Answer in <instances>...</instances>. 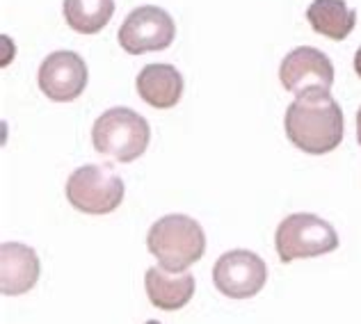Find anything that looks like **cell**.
<instances>
[{
    "instance_id": "obj_12",
    "label": "cell",
    "mask_w": 361,
    "mask_h": 324,
    "mask_svg": "<svg viewBox=\"0 0 361 324\" xmlns=\"http://www.w3.org/2000/svg\"><path fill=\"white\" fill-rule=\"evenodd\" d=\"M149 301L160 311H178L192 299L195 276L190 272H169L165 268H149L145 274Z\"/></svg>"
},
{
    "instance_id": "obj_3",
    "label": "cell",
    "mask_w": 361,
    "mask_h": 324,
    "mask_svg": "<svg viewBox=\"0 0 361 324\" xmlns=\"http://www.w3.org/2000/svg\"><path fill=\"white\" fill-rule=\"evenodd\" d=\"M151 139L149 121L130 108H110L94 121L92 144L101 156L115 162H133L147 151Z\"/></svg>"
},
{
    "instance_id": "obj_6",
    "label": "cell",
    "mask_w": 361,
    "mask_h": 324,
    "mask_svg": "<svg viewBox=\"0 0 361 324\" xmlns=\"http://www.w3.org/2000/svg\"><path fill=\"white\" fill-rule=\"evenodd\" d=\"M176 37L174 18L169 16L163 7L142 5L135 7L121 23L117 39L119 46L130 55L165 51L172 46Z\"/></svg>"
},
{
    "instance_id": "obj_9",
    "label": "cell",
    "mask_w": 361,
    "mask_h": 324,
    "mask_svg": "<svg viewBox=\"0 0 361 324\" xmlns=\"http://www.w3.org/2000/svg\"><path fill=\"white\" fill-rule=\"evenodd\" d=\"M279 80L283 87L298 96L311 89H331L334 64L325 53L313 46H298L281 60Z\"/></svg>"
},
{
    "instance_id": "obj_17",
    "label": "cell",
    "mask_w": 361,
    "mask_h": 324,
    "mask_svg": "<svg viewBox=\"0 0 361 324\" xmlns=\"http://www.w3.org/2000/svg\"><path fill=\"white\" fill-rule=\"evenodd\" d=\"M147 324H163V322H158V320H149Z\"/></svg>"
},
{
    "instance_id": "obj_10",
    "label": "cell",
    "mask_w": 361,
    "mask_h": 324,
    "mask_svg": "<svg viewBox=\"0 0 361 324\" xmlns=\"http://www.w3.org/2000/svg\"><path fill=\"white\" fill-rule=\"evenodd\" d=\"M39 256L23 242H3L0 247V290L7 297H18L32 290L39 281Z\"/></svg>"
},
{
    "instance_id": "obj_16",
    "label": "cell",
    "mask_w": 361,
    "mask_h": 324,
    "mask_svg": "<svg viewBox=\"0 0 361 324\" xmlns=\"http://www.w3.org/2000/svg\"><path fill=\"white\" fill-rule=\"evenodd\" d=\"M357 139H359V147H361V108L357 112Z\"/></svg>"
},
{
    "instance_id": "obj_11",
    "label": "cell",
    "mask_w": 361,
    "mask_h": 324,
    "mask_svg": "<svg viewBox=\"0 0 361 324\" xmlns=\"http://www.w3.org/2000/svg\"><path fill=\"white\" fill-rule=\"evenodd\" d=\"M135 87L147 106L167 110L174 108L183 96V75L172 64H147L137 73Z\"/></svg>"
},
{
    "instance_id": "obj_13",
    "label": "cell",
    "mask_w": 361,
    "mask_h": 324,
    "mask_svg": "<svg viewBox=\"0 0 361 324\" xmlns=\"http://www.w3.org/2000/svg\"><path fill=\"white\" fill-rule=\"evenodd\" d=\"M307 18L318 35L334 42H343L357 25V12L345 5V0H313L307 9Z\"/></svg>"
},
{
    "instance_id": "obj_1",
    "label": "cell",
    "mask_w": 361,
    "mask_h": 324,
    "mask_svg": "<svg viewBox=\"0 0 361 324\" xmlns=\"http://www.w3.org/2000/svg\"><path fill=\"white\" fill-rule=\"evenodd\" d=\"M286 137L304 154L322 156L343 139V112L329 89L304 92L288 106L283 117Z\"/></svg>"
},
{
    "instance_id": "obj_15",
    "label": "cell",
    "mask_w": 361,
    "mask_h": 324,
    "mask_svg": "<svg viewBox=\"0 0 361 324\" xmlns=\"http://www.w3.org/2000/svg\"><path fill=\"white\" fill-rule=\"evenodd\" d=\"M355 71H357V75L361 78V49L355 53Z\"/></svg>"
},
{
    "instance_id": "obj_5",
    "label": "cell",
    "mask_w": 361,
    "mask_h": 324,
    "mask_svg": "<svg viewBox=\"0 0 361 324\" xmlns=\"http://www.w3.org/2000/svg\"><path fill=\"white\" fill-rule=\"evenodd\" d=\"M123 180L108 165L78 167L66 180V199L85 215H108L123 201Z\"/></svg>"
},
{
    "instance_id": "obj_8",
    "label": "cell",
    "mask_w": 361,
    "mask_h": 324,
    "mask_svg": "<svg viewBox=\"0 0 361 324\" xmlns=\"http://www.w3.org/2000/svg\"><path fill=\"white\" fill-rule=\"evenodd\" d=\"M87 64L73 51H55L39 66V89L51 101L69 103L75 101L87 87Z\"/></svg>"
},
{
    "instance_id": "obj_2",
    "label": "cell",
    "mask_w": 361,
    "mask_h": 324,
    "mask_svg": "<svg viewBox=\"0 0 361 324\" xmlns=\"http://www.w3.org/2000/svg\"><path fill=\"white\" fill-rule=\"evenodd\" d=\"M149 254L158 258L160 268L169 272H185L202 261L206 251V235L197 219L188 215H165L151 224L147 233Z\"/></svg>"
},
{
    "instance_id": "obj_14",
    "label": "cell",
    "mask_w": 361,
    "mask_h": 324,
    "mask_svg": "<svg viewBox=\"0 0 361 324\" xmlns=\"http://www.w3.org/2000/svg\"><path fill=\"white\" fill-rule=\"evenodd\" d=\"M64 21L80 35H97L115 14V0H64Z\"/></svg>"
},
{
    "instance_id": "obj_7",
    "label": "cell",
    "mask_w": 361,
    "mask_h": 324,
    "mask_svg": "<svg viewBox=\"0 0 361 324\" xmlns=\"http://www.w3.org/2000/svg\"><path fill=\"white\" fill-rule=\"evenodd\" d=\"M268 281V265L250 249H231L213 265V283L224 297L250 299Z\"/></svg>"
},
{
    "instance_id": "obj_4",
    "label": "cell",
    "mask_w": 361,
    "mask_h": 324,
    "mask_svg": "<svg viewBox=\"0 0 361 324\" xmlns=\"http://www.w3.org/2000/svg\"><path fill=\"white\" fill-rule=\"evenodd\" d=\"M279 261L293 263L298 258H316L338 249L336 228L313 213H293L281 219L274 233Z\"/></svg>"
}]
</instances>
